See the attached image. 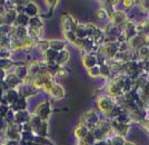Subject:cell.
<instances>
[{"label":"cell","mask_w":149,"mask_h":145,"mask_svg":"<svg viewBox=\"0 0 149 145\" xmlns=\"http://www.w3.org/2000/svg\"><path fill=\"white\" fill-rule=\"evenodd\" d=\"M86 133H87V131H86L84 127H79V131H77V135H78L79 137H84V136L86 135Z\"/></svg>","instance_id":"cell-2"},{"label":"cell","mask_w":149,"mask_h":145,"mask_svg":"<svg viewBox=\"0 0 149 145\" xmlns=\"http://www.w3.org/2000/svg\"><path fill=\"white\" fill-rule=\"evenodd\" d=\"M124 18H125V16L121 13H115V16H113V20H115V22H116V24H118V22H121Z\"/></svg>","instance_id":"cell-1"}]
</instances>
